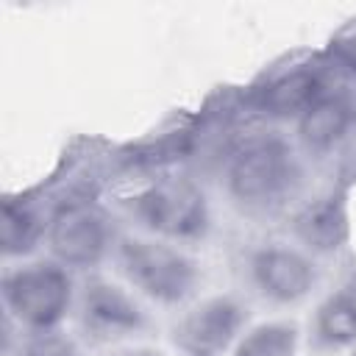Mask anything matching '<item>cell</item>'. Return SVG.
<instances>
[{"label":"cell","instance_id":"obj_1","mask_svg":"<svg viewBox=\"0 0 356 356\" xmlns=\"http://www.w3.org/2000/svg\"><path fill=\"white\" fill-rule=\"evenodd\" d=\"M309 161L292 136L259 131L236 142L220 172V186L234 211L253 220L289 214L306 192Z\"/></svg>","mask_w":356,"mask_h":356},{"label":"cell","instance_id":"obj_2","mask_svg":"<svg viewBox=\"0 0 356 356\" xmlns=\"http://www.w3.org/2000/svg\"><path fill=\"white\" fill-rule=\"evenodd\" d=\"M111 264L128 289L161 309H184L203 284V267L189 248L139 231L120 234Z\"/></svg>","mask_w":356,"mask_h":356},{"label":"cell","instance_id":"obj_3","mask_svg":"<svg viewBox=\"0 0 356 356\" xmlns=\"http://www.w3.org/2000/svg\"><path fill=\"white\" fill-rule=\"evenodd\" d=\"M122 211L139 234L192 248L211 236L214 209L206 189L186 175L156 178L122 197Z\"/></svg>","mask_w":356,"mask_h":356},{"label":"cell","instance_id":"obj_4","mask_svg":"<svg viewBox=\"0 0 356 356\" xmlns=\"http://www.w3.org/2000/svg\"><path fill=\"white\" fill-rule=\"evenodd\" d=\"M78 275L50 256H33L6 264L0 278L3 314L22 331L61 328L72 317Z\"/></svg>","mask_w":356,"mask_h":356},{"label":"cell","instance_id":"obj_5","mask_svg":"<svg viewBox=\"0 0 356 356\" xmlns=\"http://www.w3.org/2000/svg\"><path fill=\"white\" fill-rule=\"evenodd\" d=\"M153 328L147 303L103 273H89L78 278L72 331L86 348H120L131 345Z\"/></svg>","mask_w":356,"mask_h":356},{"label":"cell","instance_id":"obj_6","mask_svg":"<svg viewBox=\"0 0 356 356\" xmlns=\"http://www.w3.org/2000/svg\"><path fill=\"white\" fill-rule=\"evenodd\" d=\"M242 286L273 309H292L312 300L323 284V261L292 239H261L239 256Z\"/></svg>","mask_w":356,"mask_h":356},{"label":"cell","instance_id":"obj_7","mask_svg":"<svg viewBox=\"0 0 356 356\" xmlns=\"http://www.w3.org/2000/svg\"><path fill=\"white\" fill-rule=\"evenodd\" d=\"M114 217L97 203H67L50 214L47 225V256L72 270L75 275L97 273L106 261H111L117 239Z\"/></svg>","mask_w":356,"mask_h":356},{"label":"cell","instance_id":"obj_8","mask_svg":"<svg viewBox=\"0 0 356 356\" xmlns=\"http://www.w3.org/2000/svg\"><path fill=\"white\" fill-rule=\"evenodd\" d=\"M250 325V306L234 292H214L186 303L170 323V345L189 356L231 353L236 339Z\"/></svg>","mask_w":356,"mask_h":356},{"label":"cell","instance_id":"obj_9","mask_svg":"<svg viewBox=\"0 0 356 356\" xmlns=\"http://www.w3.org/2000/svg\"><path fill=\"white\" fill-rule=\"evenodd\" d=\"M286 234L298 248L320 261L342 256L353 236L348 189L331 186L320 195L303 197L286 217Z\"/></svg>","mask_w":356,"mask_h":356},{"label":"cell","instance_id":"obj_10","mask_svg":"<svg viewBox=\"0 0 356 356\" xmlns=\"http://www.w3.org/2000/svg\"><path fill=\"white\" fill-rule=\"evenodd\" d=\"M292 139L309 164L348 150L356 142V86L334 83L292 125Z\"/></svg>","mask_w":356,"mask_h":356},{"label":"cell","instance_id":"obj_11","mask_svg":"<svg viewBox=\"0 0 356 356\" xmlns=\"http://www.w3.org/2000/svg\"><path fill=\"white\" fill-rule=\"evenodd\" d=\"M334 86L331 67L306 61L273 75L253 95V108L273 122H298Z\"/></svg>","mask_w":356,"mask_h":356},{"label":"cell","instance_id":"obj_12","mask_svg":"<svg viewBox=\"0 0 356 356\" xmlns=\"http://www.w3.org/2000/svg\"><path fill=\"white\" fill-rule=\"evenodd\" d=\"M303 339L317 356L348 353L356 345V267L314 303Z\"/></svg>","mask_w":356,"mask_h":356},{"label":"cell","instance_id":"obj_13","mask_svg":"<svg viewBox=\"0 0 356 356\" xmlns=\"http://www.w3.org/2000/svg\"><path fill=\"white\" fill-rule=\"evenodd\" d=\"M47 225H50V214H44L39 206L8 197L3 203V239H0L3 261L14 264L33 259V253L47 239Z\"/></svg>","mask_w":356,"mask_h":356},{"label":"cell","instance_id":"obj_14","mask_svg":"<svg viewBox=\"0 0 356 356\" xmlns=\"http://www.w3.org/2000/svg\"><path fill=\"white\" fill-rule=\"evenodd\" d=\"M303 328L289 317L261 320L245 328L228 356H298Z\"/></svg>","mask_w":356,"mask_h":356},{"label":"cell","instance_id":"obj_15","mask_svg":"<svg viewBox=\"0 0 356 356\" xmlns=\"http://www.w3.org/2000/svg\"><path fill=\"white\" fill-rule=\"evenodd\" d=\"M11 356H86V345L75 331H22Z\"/></svg>","mask_w":356,"mask_h":356},{"label":"cell","instance_id":"obj_16","mask_svg":"<svg viewBox=\"0 0 356 356\" xmlns=\"http://www.w3.org/2000/svg\"><path fill=\"white\" fill-rule=\"evenodd\" d=\"M334 61L339 64V70H345L350 78H356V28L342 33L334 44Z\"/></svg>","mask_w":356,"mask_h":356},{"label":"cell","instance_id":"obj_17","mask_svg":"<svg viewBox=\"0 0 356 356\" xmlns=\"http://www.w3.org/2000/svg\"><path fill=\"white\" fill-rule=\"evenodd\" d=\"M103 356H164V353L159 348H153V345H136V342H131V345L108 348Z\"/></svg>","mask_w":356,"mask_h":356},{"label":"cell","instance_id":"obj_18","mask_svg":"<svg viewBox=\"0 0 356 356\" xmlns=\"http://www.w3.org/2000/svg\"><path fill=\"white\" fill-rule=\"evenodd\" d=\"M345 356H356V345H353V348H350V350H348Z\"/></svg>","mask_w":356,"mask_h":356},{"label":"cell","instance_id":"obj_19","mask_svg":"<svg viewBox=\"0 0 356 356\" xmlns=\"http://www.w3.org/2000/svg\"><path fill=\"white\" fill-rule=\"evenodd\" d=\"M178 356H189V353H178Z\"/></svg>","mask_w":356,"mask_h":356}]
</instances>
